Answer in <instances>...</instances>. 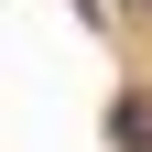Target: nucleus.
<instances>
[{"mask_svg": "<svg viewBox=\"0 0 152 152\" xmlns=\"http://www.w3.org/2000/svg\"><path fill=\"white\" fill-rule=\"evenodd\" d=\"M141 11H152V0H141Z\"/></svg>", "mask_w": 152, "mask_h": 152, "instance_id": "f03ea898", "label": "nucleus"}, {"mask_svg": "<svg viewBox=\"0 0 152 152\" xmlns=\"http://www.w3.org/2000/svg\"><path fill=\"white\" fill-rule=\"evenodd\" d=\"M141 152H152V130H141Z\"/></svg>", "mask_w": 152, "mask_h": 152, "instance_id": "f257e3e1", "label": "nucleus"}]
</instances>
